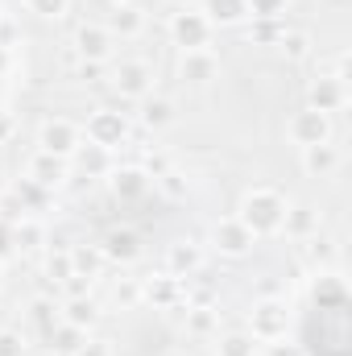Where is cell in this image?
<instances>
[{"instance_id":"cell-1","label":"cell","mask_w":352,"mask_h":356,"mask_svg":"<svg viewBox=\"0 0 352 356\" xmlns=\"http://www.w3.org/2000/svg\"><path fill=\"white\" fill-rule=\"evenodd\" d=\"M303 356H352V302L336 273H319L298 319Z\"/></svg>"},{"instance_id":"cell-2","label":"cell","mask_w":352,"mask_h":356,"mask_svg":"<svg viewBox=\"0 0 352 356\" xmlns=\"http://www.w3.org/2000/svg\"><path fill=\"white\" fill-rule=\"evenodd\" d=\"M282 216H286V199H282L278 191H269V186H253V191L245 195L237 220H241L253 236H273V232H282Z\"/></svg>"},{"instance_id":"cell-3","label":"cell","mask_w":352,"mask_h":356,"mask_svg":"<svg viewBox=\"0 0 352 356\" xmlns=\"http://www.w3.org/2000/svg\"><path fill=\"white\" fill-rule=\"evenodd\" d=\"M170 38H175V46H182V50H207L211 21L203 13H195V8H178L175 17H170Z\"/></svg>"},{"instance_id":"cell-4","label":"cell","mask_w":352,"mask_h":356,"mask_svg":"<svg viewBox=\"0 0 352 356\" xmlns=\"http://www.w3.org/2000/svg\"><path fill=\"white\" fill-rule=\"evenodd\" d=\"M249 336L262 340V344H273V340H286V302L278 298H265L249 311Z\"/></svg>"},{"instance_id":"cell-5","label":"cell","mask_w":352,"mask_h":356,"mask_svg":"<svg viewBox=\"0 0 352 356\" xmlns=\"http://www.w3.org/2000/svg\"><path fill=\"white\" fill-rule=\"evenodd\" d=\"M79 141H83V129L79 124H71V120H46L42 124V133H38V145H42V154H50V158H71L75 149H79Z\"/></svg>"},{"instance_id":"cell-6","label":"cell","mask_w":352,"mask_h":356,"mask_svg":"<svg viewBox=\"0 0 352 356\" xmlns=\"http://www.w3.org/2000/svg\"><path fill=\"white\" fill-rule=\"evenodd\" d=\"M286 133H290V141L294 145H323V141H332V120H328V112H319V108H303V112H294V120L286 124Z\"/></svg>"},{"instance_id":"cell-7","label":"cell","mask_w":352,"mask_h":356,"mask_svg":"<svg viewBox=\"0 0 352 356\" xmlns=\"http://www.w3.org/2000/svg\"><path fill=\"white\" fill-rule=\"evenodd\" d=\"M125 137H129V120H125L120 112H108V108H99V112H91V116H88V141H91V145L116 149Z\"/></svg>"},{"instance_id":"cell-8","label":"cell","mask_w":352,"mask_h":356,"mask_svg":"<svg viewBox=\"0 0 352 356\" xmlns=\"http://www.w3.org/2000/svg\"><path fill=\"white\" fill-rule=\"evenodd\" d=\"M112 83H116L120 95H129V99H145L150 88H154V71H150V63H141V58H125V63L116 67Z\"/></svg>"},{"instance_id":"cell-9","label":"cell","mask_w":352,"mask_h":356,"mask_svg":"<svg viewBox=\"0 0 352 356\" xmlns=\"http://www.w3.org/2000/svg\"><path fill=\"white\" fill-rule=\"evenodd\" d=\"M211 241H216V249H220L224 257H245V253L253 249V241H257V236H253L237 216H232V220H220V224H216Z\"/></svg>"},{"instance_id":"cell-10","label":"cell","mask_w":352,"mask_h":356,"mask_svg":"<svg viewBox=\"0 0 352 356\" xmlns=\"http://www.w3.org/2000/svg\"><path fill=\"white\" fill-rule=\"evenodd\" d=\"M108 46H112V33H108L104 25H83V29L75 33V54H79L83 63H104V58H108Z\"/></svg>"},{"instance_id":"cell-11","label":"cell","mask_w":352,"mask_h":356,"mask_svg":"<svg viewBox=\"0 0 352 356\" xmlns=\"http://www.w3.org/2000/svg\"><path fill=\"white\" fill-rule=\"evenodd\" d=\"M178 75H182L186 83H207V79H216V54H211V50H182Z\"/></svg>"},{"instance_id":"cell-12","label":"cell","mask_w":352,"mask_h":356,"mask_svg":"<svg viewBox=\"0 0 352 356\" xmlns=\"http://www.w3.org/2000/svg\"><path fill=\"white\" fill-rule=\"evenodd\" d=\"M104 29H108V33H120V38H137V33L145 29V17H141L137 4L116 0V8L108 13V25H104Z\"/></svg>"},{"instance_id":"cell-13","label":"cell","mask_w":352,"mask_h":356,"mask_svg":"<svg viewBox=\"0 0 352 356\" xmlns=\"http://www.w3.org/2000/svg\"><path fill=\"white\" fill-rule=\"evenodd\" d=\"M303 166H307V175H315V178L336 175V166H340V149H336L332 141H323V145H307V149H303Z\"/></svg>"},{"instance_id":"cell-14","label":"cell","mask_w":352,"mask_h":356,"mask_svg":"<svg viewBox=\"0 0 352 356\" xmlns=\"http://www.w3.org/2000/svg\"><path fill=\"white\" fill-rule=\"evenodd\" d=\"M75 158V166L83 170V175H108L112 170V149H104V145H91V141H79V149L71 154Z\"/></svg>"},{"instance_id":"cell-15","label":"cell","mask_w":352,"mask_h":356,"mask_svg":"<svg viewBox=\"0 0 352 356\" xmlns=\"http://www.w3.org/2000/svg\"><path fill=\"white\" fill-rule=\"evenodd\" d=\"M311 99H315L319 112H336V108H344L349 91H344V83H340L336 75H319V83L311 88Z\"/></svg>"},{"instance_id":"cell-16","label":"cell","mask_w":352,"mask_h":356,"mask_svg":"<svg viewBox=\"0 0 352 356\" xmlns=\"http://www.w3.org/2000/svg\"><path fill=\"white\" fill-rule=\"evenodd\" d=\"M282 228H286L294 241H311V236L319 232V216H315L311 207H286V216H282Z\"/></svg>"},{"instance_id":"cell-17","label":"cell","mask_w":352,"mask_h":356,"mask_svg":"<svg viewBox=\"0 0 352 356\" xmlns=\"http://www.w3.org/2000/svg\"><path fill=\"white\" fill-rule=\"evenodd\" d=\"M112 191H116V199L133 203V199L150 195V175H141V170H120V175H112Z\"/></svg>"},{"instance_id":"cell-18","label":"cell","mask_w":352,"mask_h":356,"mask_svg":"<svg viewBox=\"0 0 352 356\" xmlns=\"http://www.w3.org/2000/svg\"><path fill=\"white\" fill-rule=\"evenodd\" d=\"M29 182H38V186H58V182H63V158H50V154L38 149V158L29 162Z\"/></svg>"},{"instance_id":"cell-19","label":"cell","mask_w":352,"mask_h":356,"mask_svg":"<svg viewBox=\"0 0 352 356\" xmlns=\"http://www.w3.org/2000/svg\"><path fill=\"white\" fill-rule=\"evenodd\" d=\"M203 17L216 25H232V21H241V17H249V8H245V0H203Z\"/></svg>"},{"instance_id":"cell-20","label":"cell","mask_w":352,"mask_h":356,"mask_svg":"<svg viewBox=\"0 0 352 356\" xmlns=\"http://www.w3.org/2000/svg\"><path fill=\"white\" fill-rule=\"evenodd\" d=\"M95 319H99V307H95L91 298H83V294H79V298H71V302H67L63 323H71V327H79V332H83V327H91V323H95Z\"/></svg>"},{"instance_id":"cell-21","label":"cell","mask_w":352,"mask_h":356,"mask_svg":"<svg viewBox=\"0 0 352 356\" xmlns=\"http://www.w3.org/2000/svg\"><path fill=\"white\" fill-rule=\"evenodd\" d=\"M199 266H203V253L195 245H175L170 249V277H186V273H195Z\"/></svg>"},{"instance_id":"cell-22","label":"cell","mask_w":352,"mask_h":356,"mask_svg":"<svg viewBox=\"0 0 352 356\" xmlns=\"http://www.w3.org/2000/svg\"><path fill=\"white\" fill-rule=\"evenodd\" d=\"M104 266V253L99 249H71V269H75V277H95Z\"/></svg>"},{"instance_id":"cell-23","label":"cell","mask_w":352,"mask_h":356,"mask_svg":"<svg viewBox=\"0 0 352 356\" xmlns=\"http://www.w3.org/2000/svg\"><path fill=\"white\" fill-rule=\"evenodd\" d=\"M141 120H145L150 129H166V124L175 120V108H170V99H150V95H145V108H141Z\"/></svg>"},{"instance_id":"cell-24","label":"cell","mask_w":352,"mask_h":356,"mask_svg":"<svg viewBox=\"0 0 352 356\" xmlns=\"http://www.w3.org/2000/svg\"><path fill=\"white\" fill-rule=\"evenodd\" d=\"M253 353H257V340L245 336V332H232V336L220 340V356H253Z\"/></svg>"},{"instance_id":"cell-25","label":"cell","mask_w":352,"mask_h":356,"mask_svg":"<svg viewBox=\"0 0 352 356\" xmlns=\"http://www.w3.org/2000/svg\"><path fill=\"white\" fill-rule=\"evenodd\" d=\"M104 253L129 261V257H137V236H133V232H116V236H108V249H104Z\"/></svg>"},{"instance_id":"cell-26","label":"cell","mask_w":352,"mask_h":356,"mask_svg":"<svg viewBox=\"0 0 352 356\" xmlns=\"http://www.w3.org/2000/svg\"><path fill=\"white\" fill-rule=\"evenodd\" d=\"M50 340H54V348H58V353H67V356H71L75 348H79V344H83V340H88V336H83L79 327H71V323H63V327H58V332H54Z\"/></svg>"},{"instance_id":"cell-27","label":"cell","mask_w":352,"mask_h":356,"mask_svg":"<svg viewBox=\"0 0 352 356\" xmlns=\"http://www.w3.org/2000/svg\"><path fill=\"white\" fill-rule=\"evenodd\" d=\"M286 4H290V0H245V8H249L253 17H262V21H278V17L286 13Z\"/></svg>"},{"instance_id":"cell-28","label":"cell","mask_w":352,"mask_h":356,"mask_svg":"<svg viewBox=\"0 0 352 356\" xmlns=\"http://www.w3.org/2000/svg\"><path fill=\"white\" fill-rule=\"evenodd\" d=\"M186 319H191V332H195V336L216 332V311H211V307H191V311H186Z\"/></svg>"},{"instance_id":"cell-29","label":"cell","mask_w":352,"mask_h":356,"mask_svg":"<svg viewBox=\"0 0 352 356\" xmlns=\"http://www.w3.org/2000/svg\"><path fill=\"white\" fill-rule=\"evenodd\" d=\"M67 4H71V0H25V8H29V13H38L42 21L63 17V13H67Z\"/></svg>"},{"instance_id":"cell-30","label":"cell","mask_w":352,"mask_h":356,"mask_svg":"<svg viewBox=\"0 0 352 356\" xmlns=\"http://www.w3.org/2000/svg\"><path fill=\"white\" fill-rule=\"evenodd\" d=\"M278 46H282L290 58H307V50H311V38H307V33H282V38H278Z\"/></svg>"},{"instance_id":"cell-31","label":"cell","mask_w":352,"mask_h":356,"mask_svg":"<svg viewBox=\"0 0 352 356\" xmlns=\"http://www.w3.org/2000/svg\"><path fill=\"white\" fill-rule=\"evenodd\" d=\"M307 257H311L315 266H328V261L336 257V249H332V241H319V236H311V241H307Z\"/></svg>"},{"instance_id":"cell-32","label":"cell","mask_w":352,"mask_h":356,"mask_svg":"<svg viewBox=\"0 0 352 356\" xmlns=\"http://www.w3.org/2000/svg\"><path fill=\"white\" fill-rule=\"evenodd\" d=\"M46 273H50L54 282H67V277H75V269H71V253H58V257H50V261H46Z\"/></svg>"},{"instance_id":"cell-33","label":"cell","mask_w":352,"mask_h":356,"mask_svg":"<svg viewBox=\"0 0 352 356\" xmlns=\"http://www.w3.org/2000/svg\"><path fill=\"white\" fill-rule=\"evenodd\" d=\"M145 294H150V298H158L162 307H166V302H175V277H162V282L145 286Z\"/></svg>"},{"instance_id":"cell-34","label":"cell","mask_w":352,"mask_h":356,"mask_svg":"<svg viewBox=\"0 0 352 356\" xmlns=\"http://www.w3.org/2000/svg\"><path fill=\"white\" fill-rule=\"evenodd\" d=\"M0 356H25L21 332H0Z\"/></svg>"},{"instance_id":"cell-35","label":"cell","mask_w":352,"mask_h":356,"mask_svg":"<svg viewBox=\"0 0 352 356\" xmlns=\"http://www.w3.org/2000/svg\"><path fill=\"white\" fill-rule=\"evenodd\" d=\"M71 356H112V348H108V340H83Z\"/></svg>"},{"instance_id":"cell-36","label":"cell","mask_w":352,"mask_h":356,"mask_svg":"<svg viewBox=\"0 0 352 356\" xmlns=\"http://www.w3.org/2000/svg\"><path fill=\"white\" fill-rule=\"evenodd\" d=\"M137 298H141V286H137V282L116 286V302H137Z\"/></svg>"},{"instance_id":"cell-37","label":"cell","mask_w":352,"mask_h":356,"mask_svg":"<svg viewBox=\"0 0 352 356\" xmlns=\"http://www.w3.org/2000/svg\"><path fill=\"white\" fill-rule=\"evenodd\" d=\"M99 71H104L99 63H83V71H79V79H83V83H95V79H99Z\"/></svg>"},{"instance_id":"cell-38","label":"cell","mask_w":352,"mask_h":356,"mask_svg":"<svg viewBox=\"0 0 352 356\" xmlns=\"http://www.w3.org/2000/svg\"><path fill=\"white\" fill-rule=\"evenodd\" d=\"M265 353H269V356H303V353H298V344H294V353H290V348L282 353V340H273V344H265Z\"/></svg>"},{"instance_id":"cell-39","label":"cell","mask_w":352,"mask_h":356,"mask_svg":"<svg viewBox=\"0 0 352 356\" xmlns=\"http://www.w3.org/2000/svg\"><path fill=\"white\" fill-rule=\"evenodd\" d=\"M8 133H13V120H8V116H0V141H8Z\"/></svg>"},{"instance_id":"cell-40","label":"cell","mask_w":352,"mask_h":356,"mask_svg":"<svg viewBox=\"0 0 352 356\" xmlns=\"http://www.w3.org/2000/svg\"><path fill=\"white\" fill-rule=\"evenodd\" d=\"M4 253H8V228L0 224V257H4Z\"/></svg>"},{"instance_id":"cell-41","label":"cell","mask_w":352,"mask_h":356,"mask_svg":"<svg viewBox=\"0 0 352 356\" xmlns=\"http://www.w3.org/2000/svg\"><path fill=\"white\" fill-rule=\"evenodd\" d=\"M0 71H4V46H0Z\"/></svg>"},{"instance_id":"cell-42","label":"cell","mask_w":352,"mask_h":356,"mask_svg":"<svg viewBox=\"0 0 352 356\" xmlns=\"http://www.w3.org/2000/svg\"><path fill=\"white\" fill-rule=\"evenodd\" d=\"M175 4H178V8H186V4H191V0H175Z\"/></svg>"},{"instance_id":"cell-43","label":"cell","mask_w":352,"mask_h":356,"mask_svg":"<svg viewBox=\"0 0 352 356\" xmlns=\"http://www.w3.org/2000/svg\"><path fill=\"white\" fill-rule=\"evenodd\" d=\"M166 356H178V353H166Z\"/></svg>"}]
</instances>
